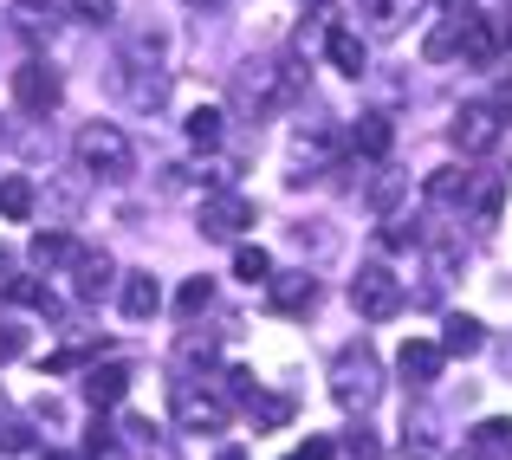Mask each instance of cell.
Wrapping results in <instances>:
<instances>
[{"label": "cell", "instance_id": "1", "mask_svg": "<svg viewBox=\"0 0 512 460\" xmlns=\"http://www.w3.org/2000/svg\"><path fill=\"white\" fill-rule=\"evenodd\" d=\"M331 396H338L350 415L376 409V396H383V363H376L370 344H344L338 350V363H331Z\"/></svg>", "mask_w": 512, "mask_h": 460}, {"label": "cell", "instance_id": "2", "mask_svg": "<svg viewBox=\"0 0 512 460\" xmlns=\"http://www.w3.org/2000/svg\"><path fill=\"white\" fill-rule=\"evenodd\" d=\"M72 150H78V169H85V175H104V182H124V175L137 169V150H130V137H124L117 124H104V117L78 130Z\"/></svg>", "mask_w": 512, "mask_h": 460}, {"label": "cell", "instance_id": "3", "mask_svg": "<svg viewBox=\"0 0 512 460\" xmlns=\"http://www.w3.org/2000/svg\"><path fill=\"white\" fill-rule=\"evenodd\" d=\"M350 305H357L363 324H383L402 311V279L389 273V266H363L357 279H350Z\"/></svg>", "mask_w": 512, "mask_h": 460}, {"label": "cell", "instance_id": "4", "mask_svg": "<svg viewBox=\"0 0 512 460\" xmlns=\"http://www.w3.org/2000/svg\"><path fill=\"white\" fill-rule=\"evenodd\" d=\"M111 85H117V98H124L130 111H143V117L169 104V72H163V65H130V59H117Z\"/></svg>", "mask_w": 512, "mask_h": 460}, {"label": "cell", "instance_id": "5", "mask_svg": "<svg viewBox=\"0 0 512 460\" xmlns=\"http://www.w3.org/2000/svg\"><path fill=\"white\" fill-rule=\"evenodd\" d=\"M59 98H65V78L52 72L46 59H26V65H13V104H20V111H33V117H52V111H59Z\"/></svg>", "mask_w": 512, "mask_h": 460}, {"label": "cell", "instance_id": "6", "mask_svg": "<svg viewBox=\"0 0 512 460\" xmlns=\"http://www.w3.org/2000/svg\"><path fill=\"white\" fill-rule=\"evenodd\" d=\"M175 428H188V435H221L227 402L214 396V389H195L188 376H175Z\"/></svg>", "mask_w": 512, "mask_h": 460}, {"label": "cell", "instance_id": "7", "mask_svg": "<svg viewBox=\"0 0 512 460\" xmlns=\"http://www.w3.org/2000/svg\"><path fill=\"white\" fill-rule=\"evenodd\" d=\"M253 227V201L247 195H234V188H227V195H208L201 201V234L208 240H240Z\"/></svg>", "mask_w": 512, "mask_h": 460}, {"label": "cell", "instance_id": "8", "mask_svg": "<svg viewBox=\"0 0 512 460\" xmlns=\"http://www.w3.org/2000/svg\"><path fill=\"white\" fill-rule=\"evenodd\" d=\"M448 137H454V150H461V156H487L493 143H500V117H493L487 104H461L454 124H448Z\"/></svg>", "mask_w": 512, "mask_h": 460}, {"label": "cell", "instance_id": "9", "mask_svg": "<svg viewBox=\"0 0 512 460\" xmlns=\"http://www.w3.org/2000/svg\"><path fill=\"white\" fill-rule=\"evenodd\" d=\"M441 363H448V357H441V344H428V337H409V344L396 350V370H402L409 389H428L441 376Z\"/></svg>", "mask_w": 512, "mask_h": 460}, {"label": "cell", "instance_id": "10", "mask_svg": "<svg viewBox=\"0 0 512 460\" xmlns=\"http://www.w3.org/2000/svg\"><path fill=\"white\" fill-rule=\"evenodd\" d=\"M467 26H474V7H467V13H461V7H454V13H448V20H441V26H435V33H428V39H422V52H428V59H435V65H448V59H461V46H467Z\"/></svg>", "mask_w": 512, "mask_h": 460}, {"label": "cell", "instance_id": "11", "mask_svg": "<svg viewBox=\"0 0 512 460\" xmlns=\"http://www.w3.org/2000/svg\"><path fill=\"white\" fill-rule=\"evenodd\" d=\"M266 299H273V311H299L318 299V273L305 266V273H273L266 279Z\"/></svg>", "mask_w": 512, "mask_h": 460}, {"label": "cell", "instance_id": "12", "mask_svg": "<svg viewBox=\"0 0 512 460\" xmlns=\"http://www.w3.org/2000/svg\"><path fill=\"white\" fill-rule=\"evenodd\" d=\"M117 305H124V318H130V324L156 318V311H163V286H156V273H130V279H124V292H117Z\"/></svg>", "mask_w": 512, "mask_h": 460}, {"label": "cell", "instance_id": "13", "mask_svg": "<svg viewBox=\"0 0 512 460\" xmlns=\"http://www.w3.org/2000/svg\"><path fill=\"white\" fill-rule=\"evenodd\" d=\"M325 59L338 65L344 78H363V72H370V52H363V39L350 33V26H331V33H325Z\"/></svg>", "mask_w": 512, "mask_h": 460}, {"label": "cell", "instance_id": "14", "mask_svg": "<svg viewBox=\"0 0 512 460\" xmlns=\"http://www.w3.org/2000/svg\"><path fill=\"white\" fill-rule=\"evenodd\" d=\"M402 195H409V175H402V169H389V162H383V169L370 175V188H363V208H370V214H383V221H389Z\"/></svg>", "mask_w": 512, "mask_h": 460}, {"label": "cell", "instance_id": "15", "mask_svg": "<svg viewBox=\"0 0 512 460\" xmlns=\"http://www.w3.org/2000/svg\"><path fill=\"white\" fill-rule=\"evenodd\" d=\"M389 137H396V130H389V117H376V111H363L357 124H350V150H357L363 162H383L389 156Z\"/></svg>", "mask_w": 512, "mask_h": 460}, {"label": "cell", "instance_id": "16", "mask_svg": "<svg viewBox=\"0 0 512 460\" xmlns=\"http://www.w3.org/2000/svg\"><path fill=\"white\" fill-rule=\"evenodd\" d=\"M130 396V370L124 363H98V370L85 376V402H98V409H111V402Z\"/></svg>", "mask_w": 512, "mask_h": 460}, {"label": "cell", "instance_id": "17", "mask_svg": "<svg viewBox=\"0 0 512 460\" xmlns=\"http://www.w3.org/2000/svg\"><path fill=\"white\" fill-rule=\"evenodd\" d=\"M78 273H72V292H78V299H104V292H111V273H117V266L111 260H104V253H78Z\"/></svg>", "mask_w": 512, "mask_h": 460}, {"label": "cell", "instance_id": "18", "mask_svg": "<svg viewBox=\"0 0 512 460\" xmlns=\"http://www.w3.org/2000/svg\"><path fill=\"white\" fill-rule=\"evenodd\" d=\"M487 344V331H480V318H467V311H454L448 331H441V357H474V350Z\"/></svg>", "mask_w": 512, "mask_h": 460}, {"label": "cell", "instance_id": "19", "mask_svg": "<svg viewBox=\"0 0 512 460\" xmlns=\"http://www.w3.org/2000/svg\"><path fill=\"white\" fill-rule=\"evenodd\" d=\"M188 143L195 150H221V137H227V111H214V104H201V111H188Z\"/></svg>", "mask_w": 512, "mask_h": 460}, {"label": "cell", "instance_id": "20", "mask_svg": "<svg viewBox=\"0 0 512 460\" xmlns=\"http://www.w3.org/2000/svg\"><path fill=\"white\" fill-rule=\"evenodd\" d=\"M33 201H39V188L26 175H0V214L7 221H33Z\"/></svg>", "mask_w": 512, "mask_h": 460}, {"label": "cell", "instance_id": "21", "mask_svg": "<svg viewBox=\"0 0 512 460\" xmlns=\"http://www.w3.org/2000/svg\"><path fill=\"white\" fill-rule=\"evenodd\" d=\"M461 59H467V65H493V59H500V33H493V20H487V13H474V26H467V46H461Z\"/></svg>", "mask_w": 512, "mask_h": 460}, {"label": "cell", "instance_id": "22", "mask_svg": "<svg viewBox=\"0 0 512 460\" xmlns=\"http://www.w3.org/2000/svg\"><path fill=\"white\" fill-rule=\"evenodd\" d=\"M467 441H474V454L512 460V422H506V415H487V422H480V428H474V435H467Z\"/></svg>", "mask_w": 512, "mask_h": 460}, {"label": "cell", "instance_id": "23", "mask_svg": "<svg viewBox=\"0 0 512 460\" xmlns=\"http://www.w3.org/2000/svg\"><path fill=\"white\" fill-rule=\"evenodd\" d=\"M474 195V169H435L428 175V201H461Z\"/></svg>", "mask_w": 512, "mask_h": 460}, {"label": "cell", "instance_id": "24", "mask_svg": "<svg viewBox=\"0 0 512 460\" xmlns=\"http://www.w3.org/2000/svg\"><path fill=\"white\" fill-rule=\"evenodd\" d=\"M415 7H422V0H370V26L376 33H402Z\"/></svg>", "mask_w": 512, "mask_h": 460}, {"label": "cell", "instance_id": "25", "mask_svg": "<svg viewBox=\"0 0 512 460\" xmlns=\"http://www.w3.org/2000/svg\"><path fill=\"white\" fill-rule=\"evenodd\" d=\"M72 260V240L59 234V227H39L33 234V266H65Z\"/></svg>", "mask_w": 512, "mask_h": 460}, {"label": "cell", "instance_id": "26", "mask_svg": "<svg viewBox=\"0 0 512 460\" xmlns=\"http://www.w3.org/2000/svg\"><path fill=\"white\" fill-rule=\"evenodd\" d=\"M234 279L266 286V279H273V253H266V247H240V253H234Z\"/></svg>", "mask_w": 512, "mask_h": 460}, {"label": "cell", "instance_id": "27", "mask_svg": "<svg viewBox=\"0 0 512 460\" xmlns=\"http://www.w3.org/2000/svg\"><path fill=\"white\" fill-rule=\"evenodd\" d=\"M500 208H506V175H487V182L474 188V214H480V227L500 221Z\"/></svg>", "mask_w": 512, "mask_h": 460}, {"label": "cell", "instance_id": "28", "mask_svg": "<svg viewBox=\"0 0 512 460\" xmlns=\"http://www.w3.org/2000/svg\"><path fill=\"white\" fill-rule=\"evenodd\" d=\"M247 409H253V422H260V435H266V428H286V422H292V396H253Z\"/></svg>", "mask_w": 512, "mask_h": 460}, {"label": "cell", "instance_id": "29", "mask_svg": "<svg viewBox=\"0 0 512 460\" xmlns=\"http://www.w3.org/2000/svg\"><path fill=\"white\" fill-rule=\"evenodd\" d=\"M175 305H182L188 318H195V311H208V305H214V279H208V273H195L182 292H175Z\"/></svg>", "mask_w": 512, "mask_h": 460}, {"label": "cell", "instance_id": "30", "mask_svg": "<svg viewBox=\"0 0 512 460\" xmlns=\"http://www.w3.org/2000/svg\"><path fill=\"white\" fill-rule=\"evenodd\" d=\"M260 389H253V370H240V363H227L221 370V402H253Z\"/></svg>", "mask_w": 512, "mask_h": 460}, {"label": "cell", "instance_id": "31", "mask_svg": "<svg viewBox=\"0 0 512 460\" xmlns=\"http://www.w3.org/2000/svg\"><path fill=\"white\" fill-rule=\"evenodd\" d=\"M344 460H383V441H376V428H344Z\"/></svg>", "mask_w": 512, "mask_h": 460}, {"label": "cell", "instance_id": "32", "mask_svg": "<svg viewBox=\"0 0 512 460\" xmlns=\"http://www.w3.org/2000/svg\"><path fill=\"white\" fill-rule=\"evenodd\" d=\"M65 7H72L78 20H91V26H111L117 20V0H65Z\"/></svg>", "mask_w": 512, "mask_h": 460}, {"label": "cell", "instance_id": "33", "mask_svg": "<svg viewBox=\"0 0 512 460\" xmlns=\"http://www.w3.org/2000/svg\"><path fill=\"white\" fill-rule=\"evenodd\" d=\"M13 26H20V33H46V0H20V20H13Z\"/></svg>", "mask_w": 512, "mask_h": 460}, {"label": "cell", "instance_id": "34", "mask_svg": "<svg viewBox=\"0 0 512 460\" xmlns=\"http://www.w3.org/2000/svg\"><path fill=\"white\" fill-rule=\"evenodd\" d=\"M52 208H59V214H78V208H85V182H59V188H52Z\"/></svg>", "mask_w": 512, "mask_h": 460}, {"label": "cell", "instance_id": "35", "mask_svg": "<svg viewBox=\"0 0 512 460\" xmlns=\"http://www.w3.org/2000/svg\"><path fill=\"white\" fill-rule=\"evenodd\" d=\"M402 454L409 460H435V435H415L409 428V435H402Z\"/></svg>", "mask_w": 512, "mask_h": 460}, {"label": "cell", "instance_id": "36", "mask_svg": "<svg viewBox=\"0 0 512 460\" xmlns=\"http://www.w3.org/2000/svg\"><path fill=\"white\" fill-rule=\"evenodd\" d=\"M20 350H26V331H20V324H0V363L20 357Z\"/></svg>", "mask_w": 512, "mask_h": 460}, {"label": "cell", "instance_id": "37", "mask_svg": "<svg viewBox=\"0 0 512 460\" xmlns=\"http://www.w3.org/2000/svg\"><path fill=\"white\" fill-rule=\"evenodd\" d=\"M487 111H493V117H500V130L512 124V85H500V91H493V104H487Z\"/></svg>", "mask_w": 512, "mask_h": 460}, {"label": "cell", "instance_id": "38", "mask_svg": "<svg viewBox=\"0 0 512 460\" xmlns=\"http://www.w3.org/2000/svg\"><path fill=\"white\" fill-rule=\"evenodd\" d=\"M85 357H91V350H59V357H52L46 370H78V363H85Z\"/></svg>", "mask_w": 512, "mask_h": 460}, {"label": "cell", "instance_id": "39", "mask_svg": "<svg viewBox=\"0 0 512 460\" xmlns=\"http://www.w3.org/2000/svg\"><path fill=\"white\" fill-rule=\"evenodd\" d=\"M299 454H305V460H331V454H338V448H331V441H325V435H318V441H305V448H299Z\"/></svg>", "mask_w": 512, "mask_h": 460}, {"label": "cell", "instance_id": "40", "mask_svg": "<svg viewBox=\"0 0 512 460\" xmlns=\"http://www.w3.org/2000/svg\"><path fill=\"white\" fill-rule=\"evenodd\" d=\"M493 33H500V46H512V7L500 13V20H493Z\"/></svg>", "mask_w": 512, "mask_h": 460}, {"label": "cell", "instance_id": "41", "mask_svg": "<svg viewBox=\"0 0 512 460\" xmlns=\"http://www.w3.org/2000/svg\"><path fill=\"white\" fill-rule=\"evenodd\" d=\"M221 460H247V454H240V448H227V454H221Z\"/></svg>", "mask_w": 512, "mask_h": 460}, {"label": "cell", "instance_id": "42", "mask_svg": "<svg viewBox=\"0 0 512 460\" xmlns=\"http://www.w3.org/2000/svg\"><path fill=\"white\" fill-rule=\"evenodd\" d=\"M0 273H7V253H0Z\"/></svg>", "mask_w": 512, "mask_h": 460}, {"label": "cell", "instance_id": "43", "mask_svg": "<svg viewBox=\"0 0 512 460\" xmlns=\"http://www.w3.org/2000/svg\"><path fill=\"white\" fill-rule=\"evenodd\" d=\"M52 460H72V454H52Z\"/></svg>", "mask_w": 512, "mask_h": 460}, {"label": "cell", "instance_id": "44", "mask_svg": "<svg viewBox=\"0 0 512 460\" xmlns=\"http://www.w3.org/2000/svg\"><path fill=\"white\" fill-rule=\"evenodd\" d=\"M448 7H461V0H448Z\"/></svg>", "mask_w": 512, "mask_h": 460}, {"label": "cell", "instance_id": "45", "mask_svg": "<svg viewBox=\"0 0 512 460\" xmlns=\"http://www.w3.org/2000/svg\"><path fill=\"white\" fill-rule=\"evenodd\" d=\"M195 7H201V0H195ZM208 7H214V0H208Z\"/></svg>", "mask_w": 512, "mask_h": 460}, {"label": "cell", "instance_id": "46", "mask_svg": "<svg viewBox=\"0 0 512 460\" xmlns=\"http://www.w3.org/2000/svg\"><path fill=\"white\" fill-rule=\"evenodd\" d=\"M292 460H305V454H292Z\"/></svg>", "mask_w": 512, "mask_h": 460}]
</instances>
